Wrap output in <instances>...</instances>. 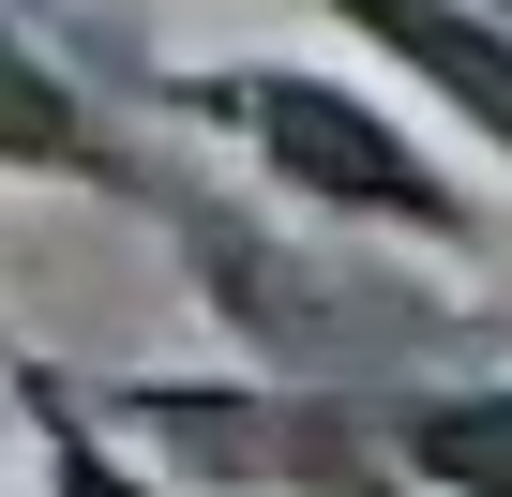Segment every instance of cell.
Listing matches in <instances>:
<instances>
[{
    "instance_id": "cell-5",
    "label": "cell",
    "mask_w": 512,
    "mask_h": 497,
    "mask_svg": "<svg viewBox=\"0 0 512 497\" xmlns=\"http://www.w3.org/2000/svg\"><path fill=\"white\" fill-rule=\"evenodd\" d=\"M0 166H76V181H136L106 136H91V106L16 46V31H0Z\"/></svg>"
},
{
    "instance_id": "cell-1",
    "label": "cell",
    "mask_w": 512,
    "mask_h": 497,
    "mask_svg": "<svg viewBox=\"0 0 512 497\" xmlns=\"http://www.w3.org/2000/svg\"><path fill=\"white\" fill-rule=\"evenodd\" d=\"M181 241H196V287L241 317V347L272 377H347V362H467L482 317H452L437 287L407 272H362V257H287V241H256L241 211H196L181 196Z\"/></svg>"
},
{
    "instance_id": "cell-6",
    "label": "cell",
    "mask_w": 512,
    "mask_h": 497,
    "mask_svg": "<svg viewBox=\"0 0 512 497\" xmlns=\"http://www.w3.org/2000/svg\"><path fill=\"white\" fill-rule=\"evenodd\" d=\"M347 16H362L377 46H407L437 91H467V106H482V136L512 151V46H482L467 16H437V0H347Z\"/></svg>"
},
{
    "instance_id": "cell-3",
    "label": "cell",
    "mask_w": 512,
    "mask_h": 497,
    "mask_svg": "<svg viewBox=\"0 0 512 497\" xmlns=\"http://www.w3.org/2000/svg\"><path fill=\"white\" fill-rule=\"evenodd\" d=\"M196 106H241L256 121V151H272L302 196H332V211H392V226H452V196L422 181V151L407 136H377L347 91H317V76H211Z\"/></svg>"
},
{
    "instance_id": "cell-2",
    "label": "cell",
    "mask_w": 512,
    "mask_h": 497,
    "mask_svg": "<svg viewBox=\"0 0 512 497\" xmlns=\"http://www.w3.org/2000/svg\"><path fill=\"white\" fill-rule=\"evenodd\" d=\"M151 452L241 497H392V407L347 377H256V392H121Z\"/></svg>"
},
{
    "instance_id": "cell-7",
    "label": "cell",
    "mask_w": 512,
    "mask_h": 497,
    "mask_svg": "<svg viewBox=\"0 0 512 497\" xmlns=\"http://www.w3.org/2000/svg\"><path fill=\"white\" fill-rule=\"evenodd\" d=\"M61 497H136V482H121V467H106L91 437H61Z\"/></svg>"
},
{
    "instance_id": "cell-4",
    "label": "cell",
    "mask_w": 512,
    "mask_h": 497,
    "mask_svg": "<svg viewBox=\"0 0 512 497\" xmlns=\"http://www.w3.org/2000/svg\"><path fill=\"white\" fill-rule=\"evenodd\" d=\"M392 467H422V482H452V497H512V392L392 407Z\"/></svg>"
}]
</instances>
